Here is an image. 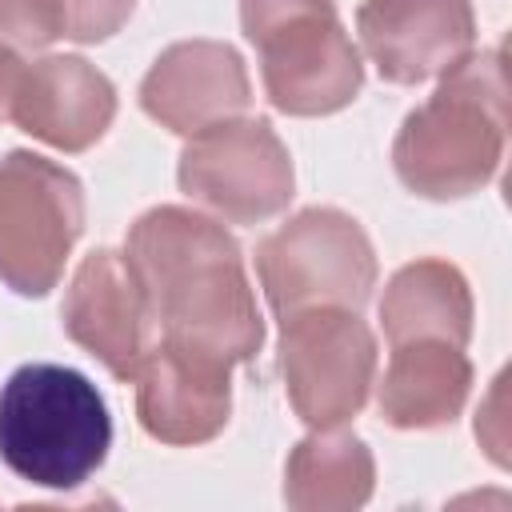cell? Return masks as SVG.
<instances>
[{"mask_svg": "<svg viewBox=\"0 0 512 512\" xmlns=\"http://www.w3.org/2000/svg\"><path fill=\"white\" fill-rule=\"evenodd\" d=\"M124 256L148 296L160 340L188 344L228 364H248L264 344V316L236 236L184 204H156L128 228Z\"/></svg>", "mask_w": 512, "mask_h": 512, "instance_id": "obj_1", "label": "cell"}, {"mask_svg": "<svg viewBox=\"0 0 512 512\" xmlns=\"http://www.w3.org/2000/svg\"><path fill=\"white\" fill-rule=\"evenodd\" d=\"M508 144V68L504 52H468L436 92L416 104L396 140V180L424 200H464L496 180Z\"/></svg>", "mask_w": 512, "mask_h": 512, "instance_id": "obj_2", "label": "cell"}, {"mask_svg": "<svg viewBox=\"0 0 512 512\" xmlns=\"http://www.w3.org/2000/svg\"><path fill=\"white\" fill-rule=\"evenodd\" d=\"M112 448L100 388L64 364H20L0 388V460L28 484L80 488Z\"/></svg>", "mask_w": 512, "mask_h": 512, "instance_id": "obj_3", "label": "cell"}, {"mask_svg": "<svg viewBox=\"0 0 512 512\" xmlns=\"http://www.w3.org/2000/svg\"><path fill=\"white\" fill-rule=\"evenodd\" d=\"M264 96L284 116H332L364 88V60L332 0H240Z\"/></svg>", "mask_w": 512, "mask_h": 512, "instance_id": "obj_4", "label": "cell"}, {"mask_svg": "<svg viewBox=\"0 0 512 512\" xmlns=\"http://www.w3.org/2000/svg\"><path fill=\"white\" fill-rule=\"evenodd\" d=\"M256 276L276 320L304 308H364L380 264L368 232L340 208H304L256 244Z\"/></svg>", "mask_w": 512, "mask_h": 512, "instance_id": "obj_5", "label": "cell"}, {"mask_svg": "<svg viewBox=\"0 0 512 512\" xmlns=\"http://www.w3.org/2000/svg\"><path fill=\"white\" fill-rule=\"evenodd\" d=\"M84 236V184L40 152L0 160V284L16 296H48Z\"/></svg>", "mask_w": 512, "mask_h": 512, "instance_id": "obj_6", "label": "cell"}, {"mask_svg": "<svg viewBox=\"0 0 512 512\" xmlns=\"http://www.w3.org/2000/svg\"><path fill=\"white\" fill-rule=\"evenodd\" d=\"M280 376L308 428H340L364 412L376 384V336L356 308H304L280 320Z\"/></svg>", "mask_w": 512, "mask_h": 512, "instance_id": "obj_7", "label": "cell"}, {"mask_svg": "<svg viewBox=\"0 0 512 512\" xmlns=\"http://www.w3.org/2000/svg\"><path fill=\"white\" fill-rule=\"evenodd\" d=\"M176 184L228 224H264L292 204L296 168L272 120L236 116L188 136Z\"/></svg>", "mask_w": 512, "mask_h": 512, "instance_id": "obj_8", "label": "cell"}, {"mask_svg": "<svg viewBox=\"0 0 512 512\" xmlns=\"http://www.w3.org/2000/svg\"><path fill=\"white\" fill-rule=\"evenodd\" d=\"M356 36L380 80L416 88L476 52L472 0H364Z\"/></svg>", "mask_w": 512, "mask_h": 512, "instance_id": "obj_9", "label": "cell"}, {"mask_svg": "<svg viewBox=\"0 0 512 512\" xmlns=\"http://www.w3.org/2000/svg\"><path fill=\"white\" fill-rule=\"evenodd\" d=\"M60 320L72 344H80L92 360L104 364L108 376L132 380L140 360L152 348V312L148 296L116 248H96L80 260L68 280Z\"/></svg>", "mask_w": 512, "mask_h": 512, "instance_id": "obj_10", "label": "cell"}, {"mask_svg": "<svg viewBox=\"0 0 512 512\" xmlns=\"http://www.w3.org/2000/svg\"><path fill=\"white\" fill-rule=\"evenodd\" d=\"M136 420L168 448H196L232 416V364L188 344L156 340L136 368Z\"/></svg>", "mask_w": 512, "mask_h": 512, "instance_id": "obj_11", "label": "cell"}, {"mask_svg": "<svg viewBox=\"0 0 512 512\" xmlns=\"http://www.w3.org/2000/svg\"><path fill=\"white\" fill-rule=\"evenodd\" d=\"M140 108L176 136H196L252 108L244 56L224 40H176L140 80Z\"/></svg>", "mask_w": 512, "mask_h": 512, "instance_id": "obj_12", "label": "cell"}, {"mask_svg": "<svg viewBox=\"0 0 512 512\" xmlns=\"http://www.w3.org/2000/svg\"><path fill=\"white\" fill-rule=\"evenodd\" d=\"M12 120L56 152H88L116 120V84L84 56H40L24 68Z\"/></svg>", "mask_w": 512, "mask_h": 512, "instance_id": "obj_13", "label": "cell"}, {"mask_svg": "<svg viewBox=\"0 0 512 512\" xmlns=\"http://www.w3.org/2000/svg\"><path fill=\"white\" fill-rule=\"evenodd\" d=\"M472 360L464 348L444 340H404L392 344L376 408L384 424L400 432H432L456 424L472 392Z\"/></svg>", "mask_w": 512, "mask_h": 512, "instance_id": "obj_14", "label": "cell"}, {"mask_svg": "<svg viewBox=\"0 0 512 512\" xmlns=\"http://www.w3.org/2000/svg\"><path fill=\"white\" fill-rule=\"evenodd\" d=\"M472 288L464 272L448 260L424 256L392 272L380 296V328L388 344L404 340H444L468 348L472 340Z\"/></svg>", "mask_w": 512, "mask_h": 512, "instance_id": "obj_15", "label": "cell"}, {"mask_svg": "<svg viewBox=\"0 0 512 512\" xmlns=\"http://www.w3.org/2000/svg\"><path fill=\"white\" fill-rule=\"evenodd\" d=\"M372 448L336 428H312L284 464V504L292 512H356L372 500Z\"/></svg>", "mask_w": 512, "mask_h": 512, "instance_id": "obj_16", "label": "cell"}, {"mask_svg": "<svg viewBox=\"0 0 512 512\" xmlns=\"http://www.w3.org/2000/svg\"><path fill=\"white\" fill-rule=\"evenodd\" d=\"M60 36H64L60 0H0V44L48 48Z\"/></svg>", "mask_w": 512, "mask_h": 512, "instance_id": "obj_17", "label": "cell"}, {"mask_svg": "<svg viewBox=\"0 0 512 512\" xmlns=\"http://www.w3.org/2000/svg\"><path fill=\"white\" fill-rule=\"evenodd\" d=\"M60 8H64V36L68 40L100 44L128 24L136 0H60Z\"/></svg>", "mask_w": 512, "mask_h": 512, "instance_id": "obj_18", "label": "cell"}, {"mask_svg": "<svg viewBox=\"0 0 512 512\" xmlns=\"http://www.w3.org/2000/svg\"><path fill=\"white\" fill-rule=\"evenodd\" d=\"M24 68H28V64H24L8 44H0V124L12 120L16 96H20V84H24Z\"/></svg>", "mask_w": 512, "mask_h": 512, "instance_id": "obj_19", "label": "cell"}]
</instances>
